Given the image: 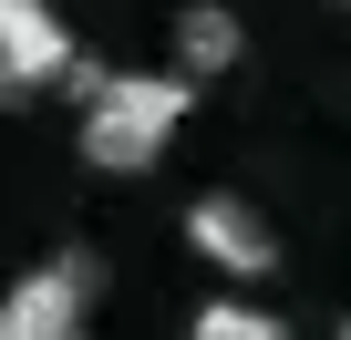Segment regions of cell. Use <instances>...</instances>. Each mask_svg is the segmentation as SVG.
<instances>
[{
  "label": "cell",
  "instance_id": "cell-1",
  "mask_svg": "<svg viewBox=\"0 0 351 340\" xmlns=\"http://www.w3.org/2000/svg\"><path fill=\"white\" fill-rule=\"evenodd\" d=\"M186 124V73H93L83 93V165L93 176H145Z\"/></svg>",
  "mask_w": 351,
  "mask_h": 340
},
{
  "label": "cell",
  "instance_id": "cell-2",
  "mask_svg": "<svg viewBox=\"0 0 351 340\" xmlns=\"http://www.w3.org/2000/svg\"><path fill=\"white\" fill-rule=\"evenodd\" d=\"M93 289H104V268H93L83 248L42 258L32 278H11V289H0V340H83Z\"/></svg>",
  "mask_w": 351,
  "mask_h": 340
},
{
  "label": "cell",
  "instance_id": "cell-3",
  "mask_svg": "<svg viewBox=\"0 0 351 340\" xmlns=\"http://www.w3.org/2000/svg\"><path fill=\"white\" fill-rule=\"evenodd\" d=\"M186 237H197V258H217L228 278H269V268H279V237H269L258 207H238V196H197V207H186Z\"/></svg>",
  "mask_w": 351,
  "mask_h": 340
},
{
  "label": "cell",
  "instance_id": "cell-4",
  "mask_svg": "<svg viewBox=\"0 0 351 340\" xmlns=\"http://www.w3.org/2000/svg\"><path fill=\"white\" fill-rule=\"evenodd\" d=\"M0 62H11L21 93H42V83L73 73V31H62L52 0H0Z\"/></svg>",
  "mask_w": 351,
  "mask_h": 340
},
{
  "label": "cell",
  "instance_id": "cell-5",
  "mask_svg": "<svg viewBox=\"0 0 351 340\" xmlns=\"http://www.w3.org/2000/svg\"><path fill=\"white\" fill-rule=\"evenodd\" d=\"M238 52H248V31H238V11H228V0H197V11H176V62H186V83L238 73Z\"/></svg>",
  "mask_w": 351,
  "mask_h": 340
},
{
  "label": "cell",
  "instance_id": "cell-6",
  "mask_svg": "<svg viewBox=\"0 0 351 340\" xmlns=\"http://www.w3.org/2000/svg\"><path fill=\"white\" fill-rule=\"evenodd\" d=\"M186 340H289V319L258 309V299H207V309L186 319Z\"/></svg>",
  "mask_w": 351,
  "mask_h": 340
},
{
  "label": "cell",
  "instance_id": "cell-7",
  "mask_svg": "<svg viewBox=\"0 0 351 340\" xmlns=\"http://www.w3.org/2000/svg\"><path fill=\"white\" fill-rule=\"evenodd\" d=\"M0 103H32V93H21V83H11V62H0Z\"/></svg>",
  "mask_w": 351,
  "mask_h": 340
},
{
  "label": "cell",
  "instance_id": "cell-8",
  "mask_svg": "<svg viewBox=\"0 0 351 340\" xmlns=\"http://www.w3.org/2000/svg\"><path fill=\"white\" fill-rule=\"evenodd\" d=\"M341 340H351V319H341Z\"/></svg>",
  "mask_w": 351,
  "mask_h": 340
}]
</instances>
